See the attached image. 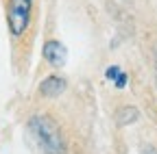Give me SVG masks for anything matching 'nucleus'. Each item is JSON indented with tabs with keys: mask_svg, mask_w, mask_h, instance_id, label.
Returning <instances> with one entry per match:
<instances>
[{
	"mask_svg": "<svg viewBox=\"0 0 157 154\" xmlns=\"http://www.w3.org/2000/svg\"><path fill=\"white\" fill-rule=\"evenodd\" d=\"M29 130L33 132V137L37 143L42 145L46 154H63V137L59 126L48 117V115H35L29 122Z\"/></svg>",
	"mask_w": 157,
	"mask_h": 154,
	"instance_id": "nucleus-1",
	"label": "nucleus"
},
{
	"mask_svg": "<svg viewBox=\"0 0 157 154\" xmlns=\"http://www.w3.org/2000/svg\"><path fill=\"white\" fill-rule=\"evenodd\" d=\"M31 9H33V0H9V9H7V22L9 30L13 37H20L31 20Z\"/></svg>",
	"mask_w": 157,
	"mask_h": 154,
	"instance_id": "nucleus-2",
	"label": "nucleus"
},
{
	"mask_svg": "<svg viewBox=\"0 0 157 154\" xmlns=\"http://www.w3.org/2000/svg\"><path fill=\"white\" fill-rule=\"evenodd\" d=\"M44 59L52 65V67H63L68 61V50L61 41H46L44 44Z\"/></svg>",
	"mask_w": 157,
	"mask_h": 154,
	"instance_id": "nucleus-3",
	"label": "nucleus"
},
{
	"mask_svg": "<svg viewBox=\"0 0 157 154\" xmlns=\"http://www.w3.org/2000/svg\"><path fill=\"white\" fill-rule=\"evenodd\" d=\"M68 83L66 78H61V76H46V78L42 81V85H39V93L46 95V98H57V95H61L66 91Z\"/></svg>",
	"mask_w": 157,
	"mask_h": 154,
	"instance_id": "nucleus-4",
	"label": "nucleus"
},
{
	"mask_svg": "<svg viewBox=\"0 0 157 154\" xmlns=\"http://www.w3.org/2000/svg\"><path fill=\"white\" fill-rule=\"evenodd\" d=\"M137 117H140V111H137L135 106H124L118 111L116 120H118V126H127V124H133Z\"/></svg>",
	"mask_w": 157,
	"mask_h": 154,
	"instance_id": "nucleus-5",
	"label": "nucleus"
},
{
	"mask_svg": "<svg viewBox=\"0 0 157 154\" xmlns=\"http://www.w3.org/2000/svg\"><path fill=\"white\" fill-rule=\"evenodd\" d=\"M118 74H120V67H118V65H111V67L105 70V78H107V81H116Z\"/></svg>",
	"mask_w": 157,
	"mask_h": 154,
	"instance_id": "nucleus-6",
	"label": "nucleus"
},
{
	"mask_svg": "<svg viewBox=\"0 0 157 154\" xmlns=\"http://www.w3.org/2000/svg\"><path fill=\"white\" fill-rule=\"evenodd\" d=\"M113 83H116V87H118V89H122V87L127 85V74H124V72H120V74H118V78H116Z\"/></svg>",
	"mask_w": 157,
	"mask_h": 154,
	"instance_id": "nucleus-7",
	"label": "nucleus"
},
{
	"mask_svg": "<svg viewBox=\"0 0 157 154\" xmlns=\"http://www.w3.org/2000/svg\"><path fill=\"white\" fill-rule=\"evenodd\" d=\"M142 154H157V150L148 145V148H144V150H142Z\"/></svg>",
	"mask_w": 157,
	"mask_h": 154,
	"instance_id": "nucleus-8",
	"label": "nucleus"
}]
</instances>
